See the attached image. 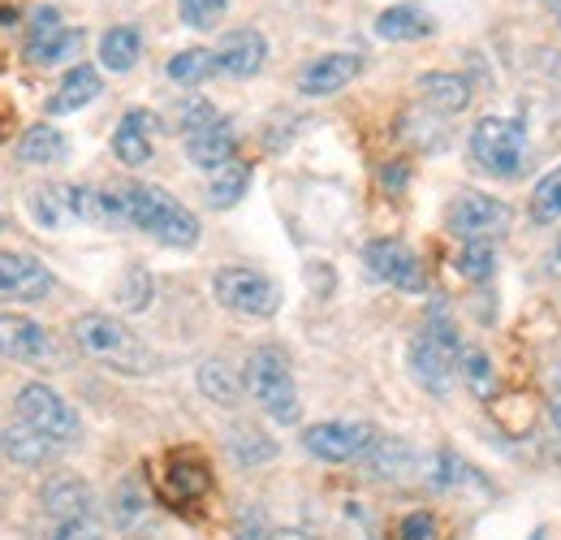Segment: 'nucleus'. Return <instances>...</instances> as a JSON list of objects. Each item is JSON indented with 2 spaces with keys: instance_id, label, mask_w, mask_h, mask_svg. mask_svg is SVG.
Instances as JSON below:
<instances>
[{
  "instance_id": "nucleus-1",
  "label": "nucleus",
  "mask_w": 561,
  "mask_h": 540,
  "mask_svg": "<svg viewBox=\"0 0 561 540\" xmlns=\"http://www.w3.org/2000/svg\"><path fill=\"white\" fill-rule=\"evenodd\" d=\"M458 359H462V338H458V325L454 316L432 303L427 307V320L423 329L407 346V363H411V376L420 381L427 394L445 398L454 390V376H458Z\"/></svg>"
},
{
  "instance_id": "nucleus-2",
  "label": "nucleus",
  "mask_w": 561,
  "mask_h": 540,
  "mask_svg": "<svg viewBox=\"0 0 561 540\" xmlns=\"http://www.w3.org/2000/svg\"><path fill=\"white\" fill-rule=\"evenodd\" d=\"M117 203H122V221L135 225L142 234H151L156 243L164 247H195L199 243V216L191 207L156 191V187H122L117 191Z\"/></svg>"
},
{
  "instance_id": "nucleus-3",
  "label": "nucleus",
  "mask_w": 561,
  "mask_h": 540,
  "mask_svg": "<svg viewBox=\"0 0 561 540\" xmlns=\"http://www.w3.org/2000/svg\"><path fill=\"white\" fill-rule=\"evenodd\" d=\"M70 334L91 359H100L104 368H113V372H122V376H147V372H156V355L147 350V341H142L139 334H130L117 316L82 312V316L73 320Z\"/></svg>"
},
{
  "instance_id": "nucleus-4",
  "label": "nucleus",
  "mask_w": 561,
  "mask_h": 540,
  "mask_svg": "<svg viewBox=\"0 0 561 540\" xmlns=\"http://www.w3.org/2000/svg\"><path fill=\"white\" fill-rule=\"evenodd\" d=\"M247 390L251 398L264 406L268 419L277 424H298L302 403H298V385H294V372H289V359L277 346H260L251 359H247Z\"/></svg>"
},
{
  "instance_id": "nucleus-5",
  "label": "nucleus",
  "mask_w": 561,
  "mask_h": 540,
  "mask_svg": "<svg viewBox=\"0 0 561 540\" xmlns=\"http://www.w3.org/2000/svg\"><path fill=\"white\" fill-rule=\"evenodd\" d=\"M527 131L514 117H484L471 131V160L501 182H514L527 169Z\"/></svg>"
},
{
  "instance_id": "nucleus-6",
  "label": "nucleus",
  "mask_w": 561,
  "mask_h": 540,
  "mask_svg": "<svg viewBox=\"0 0 561 540\" xmlns=\"http://www.w3.org/2000/svg\"><path fill=\"white\" fill-rule=\"evenodd\" d=\"M211 294L220 307L238 312V316H251V320H268L280 312V285L260 269H220L211 277Z\"/></svg>"
},
{
  "instance_id": "nucleus-7",
  "label": "nucleus",
  "mask_w": 561,
  "mask_h": 540,
  "mask_svg": "<svg viewBox=\"0 0 561 540\" xmlns=\"http://www.w3.org/2000/svg\"><path fill=\"white\" fill-rule=\"evenodd\" d=\"M18 419L26 428H35L39 437H48L53 446H73L82 437L78 410L53 385H44V381H31V385L18 390Z\"/></svg>"
},
{
  "instance_id": "nucleus-8",
  "label": "nucleus",
  "mask_w": 561,
  "mask_h": 540,
  "mask_svg": "<svg viewBox=\"0 0 561 540\" xmlns=\"http://www.w3.org/2000/svg\"><path fill=\"white\" fill-rule=\"evenodd\" d=\"M445 225L454 238L462 243H496L510 234L514 225V207L496 195H480V191H462L458 200L449 203L445 212Z\"/></svg>"
},
{
  "instance_id": "nucleus-9",
  "label": "nucleus",
  "mask_w": 561,
  "mask_h": 540,
  "mask_svg": "<svg viewBox=\"0 0 561 540\" xmlns=\"http://www.w3.org/2000/svg\"><path fill=\"white\" fill-rule=\"evenodd\" d=\"M371 441H376V428L358 419H324L302 428V450L316 454L320 463H351L371 450Z\"/></svg>"
},
{
  "instance_id": "nucleus-10",
  "label": "nucleus",
  "mask_w": 561,
  "mask_h": 540,
  "mask_svg": "<svg viewBox=\"0 0 561 540\" xmlns=\"http://www.w3.org/2000/svg\"><path fill=\"white\" fill-rule=\"evenodd\" d=\"M363 265H367V272H371L376 281L398 285V290H411V294H420L423 285H427L420 256H415L407 243H398V238H371V243L363 247Z\"/></svg>"
},
{
  "instance_id": "nucleus-11",
  "label": "nucleus",
  "mask_w": 561,
  "mask_h": 540,
  "mask_svg": "<svg viewBox=\"0 0 561 540\" xmlns=\"http://www.w3.org/2000/svg\"><path fill=\"white\" fill-rule=\"evenodd\" d=\"M57 290V277L26 251H0V299L44 303Z\"/></svg>"
},
{
  "instance_id": "nucleus-12",
  "label": "nucleus",
  "mask_w": 561,
  "mask_h": 540,
  "mask_svg": "<svg viewBox=\"0 0 561 540\" xmlns=\"http://www.w3.org/2000/svg\"><path fill=\"white\" fill-rule=\"evenodd\" d=\"M208 488H211V472L199 454L178 450V454H169V459H164V472H160V497H164L169 506H191V502H199Z\"/></svg>"
},
{
  "instance_id": "nucleus-13",
  "label": "nucleus",
  "mask_w": 561,
  "mask_h": 540,
  "mask_svg": "<svg viewBox=\"0 0 561 540\" xmlns=\"http://www.w3.org/2000/svg\"><path fill=\"white\" fill-rule=\"evenodd\" d=\"M0 355L18 363H44L53 355V338L44 334L39 320L22 312H0Z\"/></svg>"
},
{
  "instance_id": "nucleus-14",
  "label": "nucleus",
  "mask_w": 561,
  "mask_h": 540,
  "mask_svg": "<svg viewBox=\"0 0 561 540\" xmlns=\"http://www.w3.org/2000/svg\"><path fill=\"white\" fill-rule=\"evenodd\" d=\"M363 74V57L358 53H329V57H316L311 66L298 74V91L302 95H337L342 87H351L354 78Z\"/></svg>"
},
{
  "instance_id": "nucleus-15",
  "label": "nucleus",
  "mask_w": 561,
  "mask_h": 540,
  "mask_svg": "<svg viewBox=\"0 0 561 540\" xmlns=\"http://www.w3.org/2000/svg\"><path fill=\"white\" fill-rule=\"evenodd\" d=\"M268 61V40L260 31H229L216 48V69L229 78H251Z\"/></svg>"
},
{
  "instance_id": "nucleus-16",
  "label": "nucleus",
  "mask_w": 561,
  "mask_h": 540,
  "mask_svg": "<svg viewBox=\"0 0 561 540\" xmlns=\"http://www.w3.org/2000/svg\"><path fill=\"white\" fill-rule=\"evenodd\" d=\"M44 519L48 524H78V519H95V497L78 475H61L44 488Z\"/></svg>"
},
{
  "instance_id": "nucleus-17",
  "label": "nucleus",
  "mask_w": 561,
  "mask_h": 540,
  "mask_svg": "<svg viewBox=\"0 0 561 540\" xmlns=\"http://www.w3.org/2000/svg\"><path fill=\"white\" fill-rule=\"evenodd\" d=\"M186 156H191L195 169H208V173L225 169L229 160H238V135H233V126L225 117H216L211 126L186 135Z\"/></svg>"
},
{
  "instance_id": "nucleus-18",
  "label": "nucleus",
  "mask_w": 561,
  "mask_h": 540,
  "mask_svg": "<svg viewBox=\"0 0 561 540\" xmlns=\"http://www.w3.org/2000/svg\"><path fill=\"white\" fill-rule=\"evenodd\" d=\"M420 95L436 117L462 113V109L471 104V78H462V74H454V69H432V74L420 78Z\"/></svg>"
},
{
  "instance_id": "nucleus-19",
  "label": "nucleus",
  "mask_w": 561,
  "mask_h": 540,
  "mask_svg": "<svg viewBox=\"0 0 561 540\" xmlns=\"http://www.w3.org/2000/svg\"><path fill=\"white\" fill-rule=\"evenodd\" d=\"M100 91H104L100 69H95V66H70V74L61 78V87L48 95V113H53V117L78 113V109H87V104H91Z\"/></svg>"
},
{
  "instance_id": "nucleus-20",
  "label": "nucleus",
  "mask_w": 561,
  "mask_h": 540,
  "mask_svg": "<svg viewBox=\"0 0 561 540\" xmlns=\"http://www.w3.org/2000/svg\"><path fill=\"white\" fill-rule=\"evenodd\" d=\"M151 126H156V117H151L147 109H130V113L122 117L117 135H113V156H117L122 165H130V169L147 165V160H151Z\"/></svg>"
},
{
  "instance_id": "nucleus-21",
  "label": "nucleus",
  "mask_w": 561,
  "mask_h": 540,
  "mask_svg": "<svg viewBox=\"0 0 561 540\" xmlns=\"http://www.w3.org/2000/svg\"><path fill=\"white\" fill-rule=\"evenodd\" d=\"M57 450H61V446H53L48 437H39V432H35V428H26L22 419H18V424H9V428H0V454H4V459H13L18 468H44Z\"/></svg>"
},
{
  "instance_id": "nucleus-22",
  "label": "nucleus",
  "mask_w": 561,
  "mask_h": 540,
  "mask_svg": "<svg viewBox=\"0 0 561 540\" xmlns=\"http://www.w3.org/2000/svg\"><path fill=\"white\" fill-rule=\"evenodd\" d=\"M436 31V22L415 9V4H393V9H385L380 18H376V35L380 40H389V44H411V40H427Z\"/></svg>"
},
{
  "instance_id": "nucleus-23",
  "label": "nucleus",
  "mask_w": 561,
  "mask_h": 540,
  "mask_svg": "<svg viewBox=\"0 0 561 540\" xmlns=\"http://www.w3.org/2000/svg\"><path fill=\"white\" fill-rule=\"evenodd\" d=\"M18 156L26 160V165H61V160H70V138L61 135L57 126H31L22 143H18Z\"/></svg>"
},
{
  "instance_id": "nucleus-24",
  "label": "nucleus",
  "mask_w": 561,
  "mask_h": 540,
  "mask_svg": "<svg viewBox=\"0 0 561 540\" xmlns=\"http://www.w3.org/2000/svg\"><path fill=\"white\" fill-rule=\"evenodd\" d=\"M82 31H73V26H61V31H53V35H44V40H26V61L31 66H61V61H73L78 53H82Z\"/></svg>"
},
{
  "instance_id": "nucleus-25",
  "label": "nucleus",
  "mask_w": 561,
  "mask_h": 540,
  "mask_svg": "<svg viewBox=\"0 0 561 540\" xmlns=\"http://www.w3.org/2000/svg\"><path fill=\"white\" fill-rule=\"evenodd\" d=\"M139 57H142V35L135 26L104 31V40H100V66L113 69V74H130V69L139 66Z\"/></svg>"
},
{
  "instance_id": "nucleus-26",
  "label": "nucleus",
  "mask_w": 561,
  "mask_h": 540,
  "mask_svg": "<svg viewBox=\"0 0 561 540\" xmlns=\"http://www.w3.org/2000/svg\"><path fill=\"white\" fill-rule=\"evenodd\" d=\"M367 472L380 480H402L415 472V454H411V446H402L393 437H376L367 450Z\"/></svg>"
},
{
  "instance_id": "nucleus-27",
  "label": "nucleus",
  "mask_w": 561,
  "mask_h": 540,
  "mask_svg": "<svg viewBox=\"0 0 561 540\" xmlns=\"http://www.w3.org/2000/svg\"><path fill=\"white\" fill-rule=\"evenodd\" d=\"M199 394L216 406H238L242 403V385H238V376H233V368H225V363H199Z\"/></svg>"
},
{
  "instance_id": "nucleus-28",
  "label": "nucleus",
  "mask_w": 561,
  "mask_h": 540,
  "mask_svg": "<svg viewBox=\"0 0 561 540\" xmlns=\"http://www.w3.org/2000/svg\"><path fill=\"white\" fill-rule=\"evenodd\" d=\"M247 187H251V169L242 165V160H229L225 169H216L208 182V203L211 207H233V203L247 195Z\"/></svg>"
},
{
  "instance_id": "nucleus-29",
  "label": "nucleus",
  "mask_w": 561,
  "mask_h": 540,
  "mask_svg": "<svg viewBox=\"0 0 561 540\" xmlns=\"http://www.w3.org/2000/svg\"><path fill=\"white\" fill-rule=\"evenodd\" d=\"M147 493H142L139 480H122L117 484V493H113V524L122 528V532H135L142 519H147Z\"/></svg>"
},
{
  "instance_id": "nucleus-30",
  "label": "nucleus",
  "mask_w": 561,
  "mask_h": 540,
  "mask_svg": "<svg viewBox=\"0 0 561 540\" xmlns=\"http://www.w3.org/2000/svg\"><path fill=\"white\" fill-rule=\"evenodd\" d=\"M211 74H216V53H208V48H186V53L169 57V78L178 87H199Z\"/></svg>"
},
{
  "instance_id": "nucleus-31",
  "label": "nucleus",
  "mask_w": 561,
  "mask_h": 540,
  "mask_svg": "<svg viewBox=\"0 0 561 540\" xmlns=\"http://www.w3.org/2000/svg\"><path fill=\"white\" fill-rule=\"evenodd\" d=\"M458 372L467 376V385H471L480 398H492V390H496V372H492V359L480 350V346H462Z\"/></svg>"
},
{
  "instance_id": "nucleus-32",
  "label": "nucleus",
  "mask_w": 561,
  "mask_h": 540,
  "mask_svg": "<svg viewBox=\"0 0 561 540\" xmlns=\"http://www.w3.org/2000/svg\"><path fill=\"white\" fill-rule=\"evenodd\" d=\"M558 216H561V165L549 169V173L536 182V191H531V221H536V225H549V221H558Z\"/></svg>"
},
{
  "instance_id": "nucleus-33",
  "label": "nucleus",
  "mask_w": 561,
  "mask_h": 540,
  "mask_svg": "<svg viewBox=\"0 0 561 540\" xmlns=\"http://www.w3.org/2000/svg\"><path fill=\"white\" fill-rule=\"evenodd\" d=\"M229 450H233V459H238L242 468H251V463H268V459L277 454V441H268V437L255 432V428H238V432L229 437Z\"/></svg>"
},
{
  "instance_id": "nucleus-34",
  "label": "nucleus",
  "mask_w": 561,
  "mask_h": 540,
  "mask_svg": "<svg viewBox=\"0 0 561 540\" xmlns=\"http://www.w3.org/2000/svg\"><path fill=\"white\" fill-rule=\"evenodd\" d=\"M31 216H35L44 229H61V225H70V200H66V187L35 191V200H31Z\"/></svg>"
},
{
  "instance_id": "nucleus-35",
  "label": "nucleus",
  "mask_w": 561,
  "mask_h": 540,
  "mask_svg": "<svg viewBox=\"0 0 561 540\" xmlns=\"http://www.w3.org/2000/svg\"><path fill=\"white\" fill-rule=\"evenodd\" d=\"M458 272H462L467 281H489L492 272H496V251H492V243H462V251H458Z\"/></svg>"
},
{
  "instance_id": "nucleus-36",
  "label": "nucleus",
  "mask_w": 561,
  "mask_h": 540,
  "mask_svg": "<svg viewBox=\"0 0 561 540\" xmlns=\"http://www.w3.org/2000/svg\"><path fill=\"white\" fill-rule=\"evenodd\" d=\"M225 4L229 0H178V13H182V22L191 31H211V26H220Z\"/></svg>"
},
{
  "instance_id": "nucleus-37",
  "label": "nucleus",
  "mask_w": 561,
  "mask_h": 540,
  "mask_svg": "<svg viewBox=\"0 0 561 540\" xmlns=\"http://www.w3.org/2000/svg\"><path fill=\"white\" fill-rule=\"evenodd\" d=\"M147 299H151V277H147L142 269H130L126 272V281H122V290H117V303L130 307V312H142Z\"/></svg>"
},
{
  "instance_id": "nucleus-38",
  "label": "nucleus",
  "mask_w": 561,
  "mask_h": 540,
  "mask_svg": "<svg viewBox=\"0 0 561 540\" xmlns=\"http://www.w3.org/2000/svg\"><path fill=\"white\" fill-rule=\"evenodd\" d=\"M216 122V109H211L208 100H199V95H191L182 109H178V131L182 135H195V131H204Z\"/></svg>"
},
{
  "instance_id": "nucleus-39",
  "label": "nucleus",
  "mask_w": 561,
  "mask_h": 540,
  "mask_svg": "<svg viewBox=\"0 0 561 540\" xmlns=\"http://www.w3.org/2000/svg\"><path fill=\"white\" fill-rule=\"evenodd\" d=\"M398 537L402 540H440V524H436V515L415 510V515H407V519L398 524Z\"/></svg>"
},
{
  "instance_id": "nucleus-40",
  "label": "nucleus",
  "mask_w": 561,
  "mask_h": 540,
  "mask_svg": "<svg viewBox=\"0 0 561 540\" xmlns=\"http://www.w3.org/2000/svg\"><path fill=\"white\" fill-rule=\"evenodd\" d=\"M44 540H104L95 519H78V524H48Z\"/></svg>"
},
{
  "instance_id": "nucleus-41",
  "label": "nucleus",
  "mask_w": 561,
  "mask_h": 540,
  "mask_svg": "<svg viewBox=\"0 0 561 540\" xmlns=\"http://www.w3.org/2000/svg\"><path fill=\"white\" fill-rule=\"evenodd\" d=\"M66 22H61V9H53V4H44V9H35L31 13V26H26V40H44V35H53V31H61Z\"/></svg>"
},
{
  "instance_id": "nucleus-42",
  "label": "nucleus",
  "mask_w": 561,
  "mask_h": 540,
  "mask_svg": "<svg viewBox=\"0 0 561 540\" xmlns=\"http://www.w3.org/2000/svg\"><path fill=\"white\" fill-rule=\"evenodd\" d=\"M380 178H385V187L398 195V191L411 182V169H407V165H385V173H380Z\"/></svg>"
},
{
  "instance_id": "nucleus-43",
  "label": "nucleus",
  "mask_w": 561,
  "mask_h": 540,
  "mask_svg": "<svg viewBox=\"0 0 561 540\" xmlns=\"http://www.w3.org/2000/svg\"><path fill=\"white\" fill-rule=\"evenodd\" d=\"M238 540H268V532H264V524H260V515H255V510L242 519V528H238Z\"/></svg>"
},
{
  "instance_id": "nucleus-44",
  "label": "nucleus",
  "mask_w": 561,
  "mask_h": 540,
  "mask_svg": "<svg viewBox=\"0 0 561 540\" xmlns=\"http://www.w3.org/2000/svg\"><path fill=\"white\" fill-rule=\"evenodd\" d=\"M268 540H311L307 532H294V528H280V532H268Z\"/></svg>"
},
{
  "instance_id": "nucleus-45",
  "label": "nucleus",
  "mask_w": 561,
  "mask_h": 540,
  "mask_svg": "<svg viewBox=\"0 0 561 540\" xmlns=\"http://www.w3.org/2000/svg\"><path fill=\"white\" fill-rule=\"evenodd\" d=\"M549 410H553V424L561 428V385H558V394H553V403H549Z\"/></svg>"
},
{
  "instance_id": "nucleus-46",
  "label": "nucleus",
  "mask_w": 561,
  "mask_h": 540,
  "mask_svg": "<svg viewBox=\"0 0 561 540\" xmlns=\"http://www.w3.org/2000/svg\"><path fill=\"white\" fill-rule=\"evenodd\" d=\"M549 269L561 272V238H558V247H553V256H549Z\"/></svg>"
},
{
  "instance_id": "nucleus-47",
  "label": "nucleus",
  "mask_w": 561,
  "mask_h": 540,
  "mask_svg": "<svg viewBox=\"0 0 561 540\" xmlns=\"http://www.w3.org/2000/svg\"><path fill=\"white\" fill-rule=\"evenodd\" d=\"M4 22H18V9H9V4H4V9H0V26H4Z\"/></svg>"
},
{
  "instance_id": "nucleus-48",
  "label": "nucleus",
  "mask_w": 561,
  "mask_h": 540,
  "mask_svg": "<svg viewBox=\"0 0 561 540\" xmlns=\"http://www.w3.org/2000/svg\"><path fill=\"white\" fill-rule=\"evenodd\" d=\"M545 4H553V9H561V0H545Z\"/></svg>"
}]
</instances>
